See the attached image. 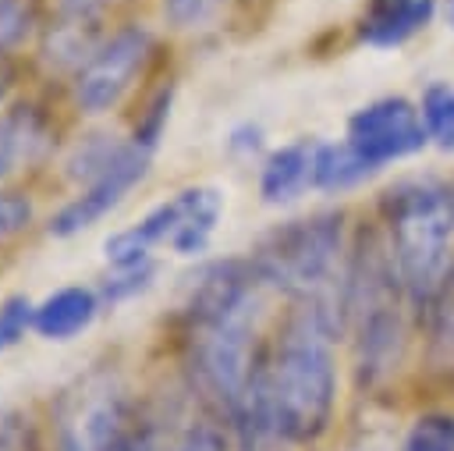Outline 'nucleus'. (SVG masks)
Wrapping results in <instances>:
<instances>
[{
    "label": "nucleus",
    "instance_id": "15",
    "mask_svg": "<svg viewBox=\"0 0 454 451\" xmlns=\"http://www.w3.org/2000/svg\"><path fill=\"white\" fill-rule=\"evenodd\" d=\"M426 316V337H429V352L436 362H454V256L440 277V284L433 288L429 302L422 305Z\"/></svg>",
    "mask_w": 454,
    "mask_h": 451
},
{
    "label": "nucleus",
    "instance_id": "30",
    "mask_svg": "<svg viewBox=\"0 0 454 451\" xmlns=\"http://www.w3.org/2000/svg\"><path fill=\"white\" fill-rule=\"evenodd\" d=\"M447 21L454 25V0H447Z\"/></svg>",
    "mask_w": 454,
    "mask_h": 451
},
{
    "label": "nucleus",
    "instance_id": "2",
    "mask_svg": "<svg viewBox=\"0 0 454 451\" xmlns=\"http://www.w3.org/2000/svg\"><path fill=\"white\" fill-rule=\"evenodd\" d=\"M248 259L270 291H280L284 298H291V305H312L348 330L344 302L351 273V241L344 213H312L284 220L259 238Z\"/></svg>",
    "mask_w": 454,
    "mask_h": 451
},
{
    "label": "nucleus",
    "instance_id": "27",
    "mask_svg": "<svg viewBox=\"0 0 454 451\" xmlns=\"http://www.w3.org/2000/svg\"><path fill=\"white\" fill-rule=\"evenodd\" d=\"M227 146H231V153H255L262 146V128L252 124V121H245V124H238L227 135Z\"/></svg>",
    "mask_w": 454,
    "mask_h": 451
},
{
    "label": "nucleus",
    "instance_id": "7",
    "mask_svg": "<svg viewBox=\"0 0 454 451\" xmlns=\"http://www.w3.org/2000/svg\"><path fill=\"white\" fill-rule=\"evenodd\" d=\"M149 163H153V153H145L142 146L131 142V146L124 149V156H121L110 170H103L96 181L82 185V188L46 220V234H50V238H74V234L96 227L110 210H117V206L124 202V195H128L131 188H138V185L145 181Z\"/></svg>",
    "mask_w": 454,
    "mask_h": 451
},
{
    "label": "nucleus",
    "instance_id": "22",
    "mask_svg": "<svg viewBox=\"0 0 454 451\" xmlns=\"http://www.w3.org/2000/svg\"><path fill=\"white\" fill-rule=\"evenodd\" d=\"M35 220V202L28 192L0 185V241H11L18 234H25Z\"/></svg>",
    "mask_w": 454,
    "mask_h": 451
},
{
    "label": "nucleus",
    "instance_id": "26",
    "mask_svg": "<svg viewBox=\"0 0 454 451\" xmlns=\"http://www.w3.org/2000/svg\"><path fill=\"white\" fill-rule=\"evenodd\" d=\"M177 451H231V447H227V437H223L220 426L195 423V426H188V433H184V440H181Z\"/></svg>",
    "mask_w": 454,
    "mask_h": 451
},
{
    "label": "nucleus",
    "instance_id": "6",
    "mask_svg": "<svg viewBox=\"0 0 454 451\" xmlns=\"http://www.w3.org/2000/svg\"><path fill=\"white\" fill-rule=\"evenodd\" d=\"M344 142L372 170H380L394 160L419 153L429 142V135H426V124L415 103H408L404 96H380L348 117Z\"/></svg>",
    "mask_w": 454,
    "mask_h": 451
},
{
    "label": "nucleus",
    "instance_id": "19",
    "mask_svg": "<svg viewBox=\"0 0 454 451\" xmlns=\"http://www.w3.org/2000/svg\"><path fill=\"white\" fill-rule=\"evenodd\" d=\"M153 277H156V259H145V263H135V266H110V273L96 284L99 298H103V309L110 305H121L142 291L153 288Z\"/></svg>",
    "mask_w": 454,
    "mask_h": 451
},
{
    "label": "nucleus",
    "instance_id": "23",
    "mask_svg": "<svg viewBox=\"0 0 454 451\" xmlns=\"http://www.w3.org/2000/svg\"><path fill=\"white\" fill-rule=\"evenodd\" d=\"M170 89H160L149 103H145V110L138 114V121H135V131H131V142L135 146H142L145 153H153L156 146H160V138H163V131H167V121H170Z\"/></svg>",
    "mask_w": 454,
    "mask_h": 451
},
{
    "label": "nucleus",
    "instance_id": "5",
    "mask_svg": "<svg viewBox=\"0 0 454 451\" xmlns=\"http://www.w3.org/2000/svg\"><path fill=\"white\" fill-rule=\"evenodd\" d=\"M156 50V39L145 25L131 21L103 36L96 53L71 75V99L82 114L99 117L110 114L142 78L149 57Z\"/></svg>",
    "mask_w": 454,
    "mask_h": 451
},
{
    "label": "nucleus",
    "instance_id": "10",
    "mask_svg": "<svg viewBox=\"0 0 454 451\" xmlns=\"http://www.w3.org/2000/svg\"><path fill=\"white\" fill-rule=\"evenodd\" d=\"M433 11L436 0H365L358 14V39L376 50L401 46L433 21Z\"/></svg>",
    "mask_w": 454,
    "mask_h": 451
},
{
    "label": "nucleus",
    "instance_id": "25",
    "mask_svg": "<svg viewBox=\"0 0 454 451\" xmlns=\"http://www.w3.org/2000/svg\"><path fill=\"white\" fill-rule=\"evenodd\" d=\"M53 4H57V14L85 18V21H106L128 0H53Z\"/></svg>",
    "mask_w": 454,
    "mask_h": 451
},
{
    "label": "nucleus",
    "instance_id": "13",
    "mask_svg": "<svg viewBox=\"0 0 454 451\" xmlns=\"http://www.w3.org/2000/svg\"><path fill=\"white\" fill-rule=\"evenodd\" d=\"M174 195H177V227H174L170 249L177 256H202L223 213V192L213 185H192Z\"/></svg>",
    "mask_w": 454,
    "mask_h": 451
},
{
    "label": "nucleus",
    "instance_id": "16",
    "mask_svg": "<svg viewBox=\"0 0 454 451\" xmlns=\"http://www.w3.org/2000/svg\"><path fill=\"white\" fill-rule=\"evenodd\" d=\"M369 174H372V167L348 142H316V188L344 192V188L365 181Z\"/></svg>",
    "mask_w": 454,
    "mask_h": 451
},
{
    "label": "nucleus",
    "instance_id": "20",
    "mask_svg": "<svg viewBox=\"0 0 454 451\" xmlns=\"http://www.w3.org/2000/svg\"><path fill=\"white\" fill-rule=\"evenodd\" d=\"M401 451H454V415H447V412L419 415L411 423Z\"/></svg>",
    "mask_w": 454,
    "mask_h": 451
},
{
    "label": "nucleus",
    "instance_id": "1",
    "mask_svg": "<svg viewBox=\"0 0 454 451\" xmlns=\"http://www.w3.org/2000/svg\"><path fill=\"white\" fill-rule=\"evenodd\" d=\"M344 327L312 309L291 305L287 320L273 337L270 359H262L266 401L277 440L312 444L326 433L337 405V366L333 344Z\"/></svg>",
    "mask_w": 454,
    "mask_h": 451
},
{
    "label": "nucleus",
    "instance_id": "12",
    "mask_svg": "<svg viewBox=\"0 0 454 451\" xmlns=\"http://www.w3.org/2000/svg\"><path fill=\"white\" fill-rule=\"evenodd\" d=\"M103 36H106L103 21H85V18L57 14V21L43 25V32H39V60H43L46 71L74 75L96 53Z\"/></svg>",
    "mask_w": 454,
    "mask_h": 451
},
{
    "label": "nucleus",
    "instance_id": "8",
    "mask_svg": "<svg viewBox=\"0 0 454 451\" xmlns=\"http://www.w3.org/2000/svg\"><path fill=\"white\" fill-rule=\"evenodd\" d=\"M57 146L50 114L35 103H18L0 114V185H11L25 170L39 167Z\"/></svg>",
    "mask_w": 454,
    "mask_h": 451
},
{
    "label": "nucleus",
    "instance_id": "11",
    "mask_svg": "<svg viewBox=\"0 0 454 451\" xmlns=\"http://www.w3.org/2000/svg\"><path fill=\"white\" fill-rule=\"evenodd\" d=\"M316 188V142L298 138L273 149L259 167V195L270 206L291 202L301 192Z\"/></svg>",
    "mask_w": 454,
    "mask_h": 451
},
{
    "label": "nucleus",
    "instance_id": "29",
    "mask_svg": "<svg viewBox=\"0 0 454 451\" xmlns=\"http://www.w3.org/2000/svg\"><path fill=\"white\" fill-rule=\"evenodd\" d=\"M60 451H85V444H82V437H74V433H64V440H60Z\"/></svg>",
    "mask_w": 454,
    "mask_h": 451
},
{
    "label": "nucleus",
    "instance_id": "4",
    "mask_svg": "<svg viewBox=\"0 0 454 451\" xmlns=\"http://www.w3.org/2000/svg\"><path fill=\"white\" fill-rule=\"evenodd\" d=\"M411 305L394 259L387 252L383 234L369 231L358 245H351V273H348V330L355 337V362L362 384H380L401 362L408 323L404 309Z\"/></svg>",
    "mask_w": 454,
    "mask_h": 451
},
{
    "label": "nucleus",
    "instance_id": "3",
    "mask_svg": "<svg viewBox=\"0 0 454 451\" xmlns=\"http://www.w3.org/2000/svg\"><path fill=\"white\" fill-rule=\"evenodd\" d=\"M380 210L394 270L411 298V309L422 313L454 256V185L408 178L387 188Z\"/></svg>",
    "mask_w": 454,
    "mask_h": 451
},
{
    "label": "nucleus",
    "instance_id": "17",
    "mask_svg": "<svg viewBox=\"0 0 454 451\" xmlns=\"http://www.w3.org/2000/svg\"><path fill=\"white\" fill-rule=\"evenodd\" d=\"M419 114H422L429 142H436L440 149H454V89L443 85V82L429 85L422 92Z\"/></svg>",
    "mask_w": 454,
    "mask_h": 451
},
{
    "label": "nucleus",
    "instance_id": "14",
    "mask_svg": "<svg viewBox=\"0 0 454 451\" xmlns=\"http://www.w3.org/2000/svg\"><path fill=\"white\" fill-rule=\"evenodd\" d=\"M128 146H131V138H121L114 131H85L64 153V178L82 188V185L96 181L103 170H110L124 156Z\"/></svg>",
    "mask_w": 454,
    "mask_h": 451
},
{
    "label": "nucleus",
    "instance_id": "9",
    "mask_svg": "<svg viewBox=\"0 0 454 451\" xmlns=\"http://www.w3.org/2000/svg\"><path fill=\"white\" fill-rule=\"evenodd\" d=\"M99 309H103V298H99L96 288H89V284H64V288L50 291L46 298L35 302L32 330L43 341H71V337H78V334H85L92 327Z\"/></svg>",
    "mask_w": 454,
    "mask_h": 451
},
{
    "label": "nucleus",
    "instance_id": "21",
    "mask_svg": "<svg viewBox=\"0 0 454 451\" xmlns=\"http://www.w3.org/2000/svg\"><path fill=\"white\" fill-rule=\"evenodd\" d=\"M32 323H35V302L25 291L4 295L0 298V352L21 344L25 334L32 330Z\"/></svg>",
    "mask_w": 454,
    "mask_h": 451
},
{
    "label": "nucleus",
    "instance_id": "18",
    "mask_svg": "<svg viewBox=\"0 0 454 451\" xmlns=\"http://www.w3.org/2000/svg\"><path fill=\"white\" fill-rule=\"evenodd\" d=\"M39 32L43 28L35 0H0V57H11Z\"/></svg>",
    "mask_w": 454,
    "mask_h": 451
},
{
    "label": "nucleus",
    "instance_id": "28",
    "mask_svg": "<svg viewBox=\"0 0 454 451\" xmlns=\"http://www.w3.org/2000/svg\"><path fill=\"white\" fill-rule=\"evenodd\" d=\"M11 92H14V71H11L7 57H0V114L11 107Z\"/></svg>",
    "mask_w": 454,
    "mask_h": 451
},
{
    "label": "nucleus",
    "instance_id": "24",
    "mask_svg": "<svg viewBox=\"0 0 454 451\" xmlns=\"http://www.w3.org/2000/svg\"><path fill=\"white\" fill-rule=\"evenodd\" d=\"M163 7V18L181 28V32H192V28H202L216 18V11L223 7V0H160Z\"/></svg>",
    "mask_w": 454,
    "mask_h": 451
}]
</instances>
